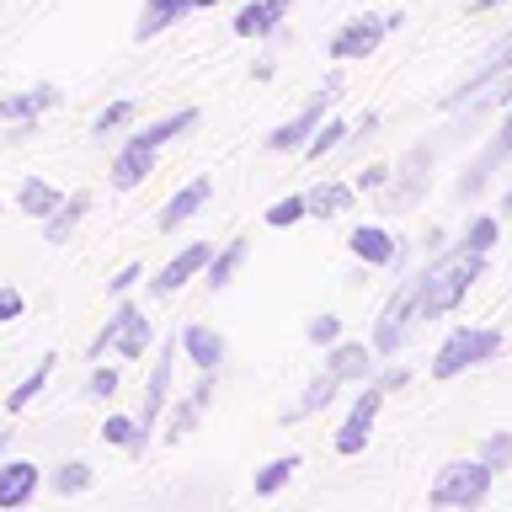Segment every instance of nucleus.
Here are the masks:
<instances>
[{
	"label": "nucleus",
	"instance_id": "nucleus-37",
	"mask_svg": "<svg viewBox=\"0 0 512 512\" xmlns=\"http://www.w3.org/2000/svg\"><path fill=\"white\" fill-rule=\"evenodd\" d=\"M262 219L272 224V230H288V224L310 219V198H304V192H294V198H278V203H272V208H267Z\"/></svg>",
	"mask_w": 512,
	"mask_h": 512
},
{
	"label": "nucleus",
	"instance_id": "nucleus-33",
	"mask_svg": "<svg viewBox=\"0 0 512 512\" xmlns=\"http://www.w3.org/2000/svg\"><path fill=\"white\" fill-rule=\"evenodd\" d=\"M347 139H352V123H342V118H326V123L315 128V139L304 144V155H310V160H326V155L342 150Z\"/></svg>",
	"mask_w": 512,
	"mask_h": 512
},
{
	"label": "nucleus",
	"instance_id": "nucleus-25",
	"mask_svg": "<svg viewBox=\"0 0 512 512\" xmlns=\"http://www.w3.org/2000/svg\"><path fill=\"white\" fill-rule=\"evenodd\" d=\"M336 384H342V379H336L331 368H320V374L310 379V390H304L294 406L283 411V422H299V416H315L320 406H331V400H336Z\"/></svg>",
	"mask_w": 512,
	"mask_h": 512
},
{
	"label": "nucleus",
	"instance_id": "nucleus-41",
	"mask_svg": "<svg viewBox=\"0 0 512 512\" xmlns=\"http://www.w3.org/2000/svg\"><path fill=\"white\" fill-rule=\"evenodd\" d=\"M390 176H395V166H384V160H368V166L358 171V182H352V187L379 192V187H390Z\"/></svg>",
	"mask_w": 512,
	"mask_h": 512
},
{
	"label": "nucleus",
	"instance_id": "nucleus-42",
	"mask_svg": "<svg viewBox=\"0 0 512 512\" xmlns=\"http://www.w3.org/2000/svg\"><path fill=\"white\" fill-rule=\"evenodd\" d=\"M22 310H27V299L16 288H0V320H22Z\"/></svg>",
	"mask_w": 512,
	"mask_h": 512
},
{
	"label": "nucleus",
	"instance_id": "nucleus-16",
	"mask_svg": "<svg viewBox=\"0 0 512 512\" xmlns=\"http://www.w3.org/2000/svg\"><path fill=\"white\" fill-rule=\"evenodd\" d=\"M214 379H219V374H198V384H192V395L171 406V422H166V438H171V443H182L187 432L198 427V416L208 411V400H214Z\"/></svg>",
	"mask_w": 512,
	"mask_h": 512
},
{
	"label": "nucleus",
	"instance_id": "nucleus-9",
	"mask_svg": "<svg viewBox=\"0 0 512 512\" xmlns=\"http://www.w3.org/2000/svg\"><path fill=\"white\" fill-rule=\"evenodd\" d=\"M384 384H368V390L347 406V416H342V427H336V454H363L368 448V438H374V422H379V406H384Z\"/></svg>",
	"mask_w": 512,
	"mask_h": 512
},
{
	"label": "nucleus",
	"instance_id": "nucleus-43",
	"mask_svg": "<svg viewBox=\"0 0 512 512\" xmlns=\"http://www.w3.org/2000/svg\"><path fill=\"white\" fill-rule=\"evenodd\" d=\"M139 278H144V267H139V262H128L123 272H112V283H107V288H112V294H128V288H134Z\"/></svg>",
	"mask_w": 512,
	"mask_h": 512
},
{
	"label": "nucleus",
	"instance_id": "nucleus-19",
	"mask_svg": "<svg viewBox=\"0 0 512 512\" xmlns=\"http://www.w3.org/2000/svg\"><path fill=\"white\" fill-rule=\"evenodd\" d=\"M326 368H331L342 384H358V379L374 374V347H363V342H336V347H326Z\"/></svg>",
	"mask_w": 512,
	"mask_h": 512
},
{
	"label": "nucleus",
	"instance_id": "nucleus-39",
	"mask_svg": "<svg viewBox=\"0 0 512 512\" xmlns=\"http://www.w3.org/2000/svg\"><path fill=\"white\" fill-rule=\"evenodd\" d=\"M480 459H486L491 470H507V464H512V432H496V438H486Z\"/></svg>",
	"mask_w": 512,
	"mask_h": 512
},
{
	"label": "nucleus",
	"instance_id": "nucleus-28",
	"mask_svg": "<svg viewBox=\"0 0 512 512\" xmlns=\"http://www.w3.org/2000/svg\"><path fill=\"white\" fill-rule=\"evenodd\" d=\"M187 128H198V112L192 107H182V112H171V118H155L150 128H139V144H150V150H160V144H171V139H182Z\"/></svg>",
	"mask_w": 512,
	"mask_h": 512
},
{
	"label": "nucleus",
	"instance_id": "nucleus-11",
	"mask_svg": "<svg viewBox=\"0 0 512 512\" xmlns=\"http://www.w3.org/2000/svg\"><path fill=\"white\" fill-rule=\"evenodd\" d=\"M507 160H512V112L502 118V128H496V139H491L475 160H470V171L459 176V192H464V198H475V192L491 182V171H502Z\"/></svg>",
	"mask_w": 512,
	"mask_h": 512
},
{
	"label": "nucleus",
	"instance_id": "nucleus-20",
	"mask_svg": "<svg viewBox=\"0 0 512 512\" xmlns=\"http://www.w3.org/2000/svg\"><path fill=\"white\" fill-rule=\"evenodd\" d=\"M150 171H155V150L128 134V144L118 150V160H112V187H123V192H128V187H139Z\"/></svg>",
	"mask_w": 512,
	"mask_h": 512
},
{
	"label": "nucleus",
	"instance_id": "nucleus-8",
	"mask_svg": "<svg viewBox=\"0 0 512 512\" xmlns=\"http://www.w3.org/2000/svg\"><path fill=\"white\" fill-rule=\"evenodd\" d=\"M400 27V11L390 16H352V22H342L331 32V43H326V54L336 64H347V59H368L374 48L384 43V32H395Z\"/></svg>",
	"mask_w": 512,
	"mask_h": 512
},
{
	"label": "nucleus",
	"instance_id": "nucleus-18",
	"mask_svg": "<svg viewBox=\"0 0 512 512\" xmlns=\"http://www.w3.org/2000/svg\"><path fill=\"white\" fill-rule=\"evenodd\" d=\"M294 0H251V6L235 11V32L240 38H272V32L283 27V16Z\"/></svg>",
	"mask_w": 512,
	"mask_h": 512
},
{
	"label": "nucleus",
	"instance_id": "nucleus-30",
	"mask_svg": "<svg viewBox=\"0 0 512 512\" xmlns=\"http://www.w3.org/2000/svg\"><path fill=\"white\" fill-rule=\"evenodd\" d=\"M16 203H22V214H32V219H48V214H54V208H59L64 198H59V192L43 182V176H27L22 192H16Z\"/></svg>",
	"mask_w": 512,
	"mask_h": 512
},
{
	"label": "nucleus",
	"instance_id": "nucleus-27",
	"mask_svg": "<svg viewBox=\"0 0 512 512\" xmlns=\"http://www.w3.org/2000/svg\"><path fill=\"white\" fill-rule=\"evenodd\" d=\"M246 256H251V246H246V240H230V246H224V251H214V262H208V272H203V283L208 288H230L235 283V272L240 267H246Z\"/></svg>",
	"mask_w": 512,
	"mask_h": 512
},
{
	"label": "nucleus",
	"instance_id": "nucleus-1",
	"mask_svg": "<svg viewBox=\"0 0 512 512\" xmlns=\"http://www.w3.org/2000/svg\"><path fill=\"white\" fill-rule=\"evenodd\" d=\"M486 272V256L454 246L448 256H432V262L411 278L416 288V326H427V320H443L448 310H459V299L470 294V283Z\"/></svg>",
	"mask_w": 512,
	"mask_h": 512
},
{
	"label": "nucleus",
	"instance_id": "nucleus-29",
	"mask_svg": "<svg viewBox=\"0 0 512 512\" xmlns=\"http://www.w3.org/2000/svg\"><path fill=\"white\" fill-rule=\"evenodd\" d=\"M48 374H54V352H43V363H32V374H27L22 384H16V390L6 395V411H11V416H22V411L32 406V400L43 395V384H48Z\"/></svg>",
	"mask_w": 512,
	"mask_h": 512
},
{
	"label": "nucleus",
	"instance_id": "nucleus-7",
	"mask_svg": "<svg viewBox=\"0 0 512 512\" xmlns=\"http://www.w3.org/2000/svg\"><path fill=\"white\" fill-rule=\"evenodd\" d=\"M427 166H432V150L427 144H411L406 160L390 176V187H379V214H406V208H416V198L427 192Z\"/></svg>",
	"mask_w": 512,
	"mask_h": 512
},
{
	"label": "nucleus",
	"instance_id": "nucleus-6",
	"mask_svg": "<svg viewBox=\"0 0 512 512\" xmlns=\"http://www.w3.org/2000/svg\"><path fill=\"white\" fill-rule=\"evenodd\" d=\"M411 331H416V288H411V278H406L390 299H384V310H379L374 336H368V342H374L379 358H395V352L411 342Z\"/></svg>",
	"mask_w": 512,
	"mask_h": 512
},
{
	"label": "nucleus",
	"instance_id": "nucleus-5",
	"mask_svg": "<svg viewBox=\"0 0 512 512\" xmlns=\"http://www.w3.org/2000/svg\"><path fill=\"white\" fill-rule=\"evenodd\" d=\"M155 342V331H150V320H144L139 304H118V315L107 320L102 331H96V342H86V358H102V352H118V358H144Z\"/></svg>",
	"mask_w": 512,
	"mask_h": 512
},
{
	"label": "nucleus",
	"instance_id": "nucleus-3",
	"mask_svg": "<svg viewBox=\"0 0 512 512\" xmlns=\"http://www.w3.org/2000/svg\"><path fill=\"white\" fill-rule=\"evenodd\" d=\"M496 352H502V331H496V326H464V331H454L438 347V358H432V379H459V374H470V368L491 363Z\"/></svg>",
	"mask_w": 512,
	"mask_h": 512
},
{
	"label": "nucleus",
	"instance_id": "nucleus-22",
	"mask_svg": "<svg viewBox=\"0 0 512 512\" xmlns=\"http://www.w3.org/2000/svg\"><path fill=\"white\" fill-rule=\"evenodd\" d=\"M198 11V0H144V16H139V43L160 38V32H171L182 16Z\"/></svg>",
	"mask_w": 512,
	"mask_h": 512
},
{
	"label": "nucleus",
	"instance_id": "nucleus-12",
	"mask_svg": "<svg viewBox=\"0 0 512 512\" xmlns=\"http://www.w3.org/2000/svg\"><path fill=\"white\" fill-rule=\"evenodd\" d=\"M176 352H182V336L160 347V352H155V363H150V384H144V411H139V422L150 427V432H155V422H160V411H166L171 374H176Z\"/></svg>",
	"mask_w": 512,
	"mask_h": 512
},
{
	"label": "nucleus",
	"instance_id": "nucleus-31",
	"mask_svg": "<svg viewBox=\"0 0 512 512\" xmlns=\"http://www.w3.org/2000/svg\"><path fill=\"white\" fill-rule=\"evenodd\" d=\"M91 480H96V470H91V464H80V459H64V464H54V470H48V486H54L59 496L91 491Z\"/></svg>",
	"mask_w": 512,
	"mask_h": 512
},
{
	"label": "nucleus",
	"instance_id": "nucleus-45",
	"mask_svg": "<svg viewBox=\"0 0 512 512\" xmlns=\"http://www.w3.org/2000/svg\"><path fill=\"white\" fill-rule=\"evenodd\" d=\"M11 438H16V432H11V427H0V459H6V448H11Z\"/></svg>",
	"mask_w": 512,
	"mask_h": 512
},
{
	"label": "nucleus",
	"instance_id": "nucleus-13",
	"mask_svg": "<svg viewBox=\"0 0 512 512\" xmlns=\"http://www.w3.org/2000/svg\"><path fill=\"white\" fill-rule=\"evenodd\" d=\"M43 486V470L32 459H0V512L27 507Z\"/></svg>",
	"mask_w": 512,
	"mask_h": 512
},
{
	"label": "nucleus",
	"instance_id": "nucleus-44",
	"mask_svg": "<svg viewBox=\"0 0 512 512\" xmlns=\"http://www.w3.org/2000/svg\"><path fill=\"white\" fill-rule=\"evenodd\" d=\"M379 384H384V390H400V384H406V368H384Z\"/></svg>",
	"mask_w": 512,
	"mask_h": 512
},
{
	"label": "nucleus",
	"instance_id": "nucleus-32",
	"mask_svg": "<svg viewBox=\"0 0 512 512\" xmlns=\"http://www.w3.org/2000/svg\"><path fill=\"white\" fill-rule=\"evenodd\" d=\"M304 470L299 464V454H283V459H272V464H262V470H256V496H278L288 480H294Z\"/></svg>",
	"mask_w": 512,
	"mask_h": 512
},
{
	"label": "nucleus",
	"instance_id": "nucleus-17",
	"mask_svg": "<svg viewBox=\"0 0 512 512\" xmlns=\"http://www.w3.org/2000/svg\"><path fill=\"white\" fill-rule=\"evenodd\" d=\"M208 192H214V176H192V182H187L182 192H171V203L160 208V219H155V224H160L166 235H171V230H182V224H187L192 214H198L203 203H208Z\"/></svg>",
	"mask_w": 512,
	"mask_h": 512
},
{
	"label": "nucleus",
	"instance_id": "nucleus-26",
	"mask_svg": "<svg viewBox=\"0 0 512 512\" xmlns=\"http://www.w3.org/2000/svg\"><path fill=\"white\" fill-rule=\"evenodd\" d=\"M102 438L112 443V448H128V454H144V448H150V427L139 422V416H107L102 422Z\"/></svg>",
	"mask_w": 512,
	"mask_h": 512
},
{
	"label": "nucleus",
	"instance_id": "nucleus-4",
	"mask_svg": "<svg viewBox=\"0 0 512 512\" xmlns=\"http://www.w3.org/2000/svg\"><path fill=\"white\" fill-rule=\"evenodd\" d=\"M336 96H342V75H331L326 86H320L283 128H272V134H267V150H272V155H294V150H304V144L315 139V128L331 118V102H336Z\"/></svg>",
	"mask_w": 512,
	"mask_h": 512
},
{
	"label": "nucleus",
	"instance_id": "nucleus-10",
	"mask_svg": "<svg viewBox=\"0 0 512 512\" xmlns=\"http://www.w3.org/2000/svg\"><path fill=\"white\" fill-rule=\"evenodd\" d=\"M208 262H214V246H208V240H192L187 251H176L171 262L150 278V294H155V299H171L176 288H187L198 272H208Z\"/></svg>",
	"mask_w": 512,
	"mask_h": 512
},
{
	"label": "nucleus",
	"instance_id": "nucleus-36",
	"mask_svg": "<svg viewBox=\"0 0 512 512\" xmlns=\"http://www.w3.org/2000/svg\"><path fill=\"white\" fill-rule=\"evenodd\" d=\"M496 235H502V224H496L491 214H475L470 224H464L459 246H464V251H475V256H491V246H496Z\"/></svg>",
	"mask_w": 512,
	"mask_h": 512
},
{
	"label": "nucleus",
	"instance_id": "nucleus-35",
	"mask_svg": "<svg viewBox=\"0 0 512 512\" xmlns=\"http://www.w3.org/2000/svg\"><path fill=\"white\" fill-rule=\"evenodd\" d=\"M491 107H512V70H502V75H496L486 91H480V96H470V102H464L459 112H470V123H475L480 112H491Z\"/></svg>",
	"mask_w": 512,
	"mask_h": 512
},
{
	"label": "nucleus",
	"instance_id": "nucleus-21",
	"mask_svg": "<svg viewBox=\"0 0 512 512\" xmlns=\"http://www.w3.org/2000/svg\"><path fill=\"white\" fill-rule=\"evenodd\" d=\"M182 352L198 363V374H219L224 368V336L214 326H187L182 331Z\"/></svg>",
	"mask_w": 512,
	"mask_h": 512
},
{
	"label": "nucleus",
	"instance_id": "nucleus-34",
	"mask_svg": "<svg viewBox=\"0 0 512 512\" xmlns=\"http://www.w3.org/2000/svg\"><path fill=\"white\" fill-rule=\"evenodd\" d=\"M134 112H139V102H134V96H118V102H107L102 112H96L91 134H96V139H112L118 128H128V123H134Z\"/></svg>",
	"mask_w": 512,
	"mask_h": 512
},
{
	"label": "nucleus",
	"instance_id": "nucleus-46",
	"mask_svg": "<svg viewBox=\"0 0 512 512\" xmlns=\"http://www.w3.org/2000/svg\"><path fill=\"white\" fill-rule=\"evenodd\" d=\"M502 0H470V11H496Z\"/></svg>",
	"mask_w": 512,
	"mask_h": 512
},
{
	"label": "nucleus",
	"instance_id": "nucleus-14",
	"mask_svg": "<svg viewBox=\"0 0 512 512\" xmlns=\"http://www.w3.org/2000/svg\"><path fill=\"white\" fill-rule=\"evenodd\" d=\"M347 251L358 256L363 267H395L400 262V240L384 230V224H358V230L347 235Z\"/></svg>",
	"mask_w": 512,
	"mask_h": 512
},
{
	"label": "nucleus",
	"instance_id": "nucleus-47",
	"mask_svg": "<svg viewBox=\"0 0 512 512\" xmlns=\"http://www.w3.org/2000/svg\"><path fill=\"white\" fill-rule=\"evenodd\" d=\"M502 214H512V187L502 192Z\"/></svg>",
	"mask_w": 512,
	"mask_h": 512
},
{
	"label": "nucleus",
	"instance_id": "nucleus-48",
	"mask_svg": "<svg viewBox=\"0 0 512 512\" xmlns=\"http://www.w3.org/2000/svg\"><path fill=\"white\" fill-rule=\"evenodd\" d=\"M219 6V0H198V11H214Z\"/></svg>",
	"mask_w": 512,
	"mask_h": 512
},
{
	"label": "nucleus",
	"instance_id": "nucleus-24",
	"mask_svg": "<svg viewBox=\"0 0 512 512\" xmlns=\"http://www.w3.org/2000/svg\"><path fill=\"white\" fill-rule=\"evenodd\" d=\"M304 198H310V219H342L352 208V198H358V187L352 182H315Z\"/></svg>",
	"mask_w": 512,
	"mask_h": 512
},
{
	"label": "nucleus",
	"instance_id": "nucleus-23",
	"mask_svg": "<svg viewBox=\"0 0 512 512\" xmlns=\"http://www.w3.org/2000/svg\"><path fill=\"white\" fill-rule=\"evenodd\" d=\"M86 214H91V192H70V198H64L54 214L43 219V240H48V246H64V240L75 235V224L86 219Z\"/></svg>",
	"mask_w": 512,
	"mask_h": 512
},
{
	"label": "nucleus",
	"instance_id": "nucleus-40",
	"mask_svg": "<svg viewBox=\"0 0 512 512\" xmlns=\"http://www.w3.org/2000/svg\"><path fill=\"white\" fill-rule=\"evenodd\" d=\"M86 395H91V400H112V395H118V368H91Z\"/></svg>",
	"mask_w": 512,
	"mask_h": 512
},
{
	"label": "nucleus",
	"instance_id": "nucleus-2",
	"mask_svg": "<svg viewBox=\"0 0 512 512\" xmlns=\"http://www.w3.org/2000/svg\"><path fill=\"white\" fill-rule=\"evenodd\" d=\"M491 464L486 459H454V464H443L438 475H432V486H427V507H438V512H475L480 502L491 496Z\"/></svg>",
	"mask_w": 512,
	"mask_h": 512
},
{
	"label": "nucleus",
	"instance_id": "nucleus-38",
	"mask_svg": "<svg viewBox=\"0 0 512 512\" xmlns=\"http://www.w3.org/2000/svg\"><path fill=\"white\" fill-rule=\"evenodd\" d=\"M304 336H310V342H320V347H336V342H342V315L320 310V315L310 320V331H304Z\"/></svg>",
	"mask_w": 512,
	"mask_h": 512
},
{
	"label": "nucleus",
	"instance_id": "nucleus-15",
	"mask_svg": "<svg viewBox=\"0 0 512 512\" xmlns=\"http://www.w3.org/2000/svg\"><path fill=\"white\" fill-rule=\"evenodd\" d=\"M59 102V86H27V91H11V96H0V123H38L48 107Z\"/></svg>",
	"mask_w": 512,
	"mask_h": 512
}]
</instances>
